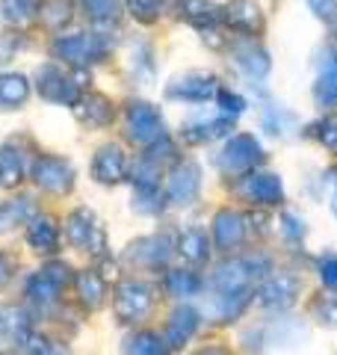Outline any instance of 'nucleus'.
<instances>
[{"label":"nucleus","mask_w":337,"mask_h":355,"mask_svg":"<svg viewBox=\"0 0 337 355\" xmlns=\"http://www.w3.org/2000/svg\"><path fill=\"white\" fill-rule=\"evenodd\" d=\"M128 125H130V137L137 142H154L163 137V119L148 104H133L128 113Z\"/></svg>","instance_id":"20e7f679"},{"label":"nucleus","mask_w":337,"mask_h":355,"mask_svg":"<svg viewBox=\"0 0 337 355\" xmlns=\"http://www.w3.org/2000/svg\"><path fill=\"white\" fill-rule=\"evenodd\" d=\"M331 207H334V216H337V193H334V198H331Z\"/></svg>","instance_id":"72a5a7b5"},{"label":"nucleus","mask_w":337,"mask_h":355,"mask_svg":"<svg viewBox=\"0 0 337 355\" xmlns=\"http://www.w3.org/2000/svg\"><path fill=\"white\" fill-rule=\"evenodd\" d=\"M89 125H104V121H110V101L107 98H101V95H92L86 101V107L83 110H77Z\"/></svg>","instance_id":"dca6fc26"},{"label":"nucleus","mask_w":337,"mask_h":355,"mask_svg":"<svg viewBox=\"0 0 337 355\" xmlns=\"http://www.w3.org/2000/svg\"><path fill=\"white\" fill-rule=\"evenodd\" d=\"M178 249H181V254L189 263H205L207 254H210L205 231H198V228H187L181 234V246H178Z\"/></svg>","instance_id":"4468645a"},{"label":"nucleus","mask_w":337,"mask_h":355,"mask_svg":"<svg viewBox=\"0 0 337 355\" xmlns=\"http://www.w3.org/2000/svg\"><path fill=\"white\" fill-rule=\"evenodd\" d=\"M213 237H216V246L225 252L237 249L245 240V219L240 214H234V210H222L213 219Z\"/></svg>","instance_id":"39448f33"},{"label":"nucleus","mask_w":337,"mask_h":355,"mask_svg":"<svg viewBox=\"0 0 337 355\" xmlns=\"http://www.w3.org/2000/svg\"><path fill=\"white\" fill-rule=\"evenodd\" d=\"M201 187V172L196 163H184L178 166L172 175V187H168V196H172L175 205H193Z\"/></svg>","instance_id":"0eeeda50"},{"label":"nucleus","mask_w":337,"mask_h":355,"mask_svg":"<svg viewBox=\"0 0 337 355\" xmlns=\"http://www.w3.org/2000/svg\"><path fill=\"white\" fill-rule=\"evenodd\" d=\"M196 287H198V282H196L193 272H172L168 275V291L175 296H193Z\"/></svg>","instance_id":"4be33fe9"},{"label":"nucleus","mask_w":337,"mask_h":355,"mask_svg":"<svg viewBox=\"0 0 337 355\" xmlns=\"http://www.w3.org/2000/svg\"><path fill=\"white\" fill-rule=\"evenodd\" d=\"M320 279L325 287L337 291V254H322L320 258Z\"/></svg>","instance_id":"393cba45"},{"label":"nucleus","mask_w":337,"mask_h":355,"mask_svg":"<svg viewBox=\"0 0 337 355\" xmlns=\"http://www.w3.org/2000/svg\"><path fill=\"white\" fill-rule=\"evenodd\" d=\"M317 128H320V130H317L320 142H322V146L329 148V151L337 154V116H325Z\"/></svg>","instance_id":"b1692460"},{"label":"nucleus","mask_w":337,"mask_h":355,"mask_svg":"<svg viewBox=\"0 0 337 355\" xmlns=\"http://www.w3.org/2000/svg\"><path fill=\"white\" fill-rule=\"evenodd\" d=\"M151 308V287L142 282H128L119 293V314L125 320H142Z\"/></svg>","instance_id":"423d86ee"},{"label":"nucleus","mask_w":337,"mask_h":355,"mask_svg":"<svg viewBox=\"0 0 337 355\" xmlns=\"http://www.w3.org/2000/svg\"><path fill=\"white\" fill-rule=\"evenodd\" d=\"M299 296V279L293 272H275L261 287V302L273 311H287Z\"/></svg>","instance_id":"7ed1b4c3"},{"label":"nucleus","mask_w":337,"mask_h":355,"mask_svg":"<svg viewBox=\"0 0 337 355\" xmlns=\"http://www.w3.org/2000/svg\"><path fill=\"white\" fill-rule=\"evenodd\" d=\"M21 178V160L15 151H0V184H15Z\"/></svg>","instance_id":"6ab92c4d"},{"label":"nucleus","mask_w":337,"mask_h":355,"mask_svg":"<svg viewBox=\"0 0 337 355\" xmlns=\"http://www.w3.org/2000/svg\"><path fill=\"white\" fill-rule=\"evenodd\" d=\"M92 9H95V15L112 18L116 15V0H92Z\"/></svg>","instance_id":"2f4dec72"},{"label":"nucleus","mask_w":337,"mask_h":355,"mask_svg":"<svg viewBox=\"0 0 337 355\" xmlns=\"http://www.w3.org/2000/svg\"><path fill=\"white\" fill-rule=\"evenodd\" d=\"M181 12L187 15V21H193V24H198V27H210L222 18L219 6L210 3V0H187V3L181 6Z\"/></svg>","instance_id":"2eb2a0df"},{"label":"nucleus","mask_w":337,"mask_h":355,"mask_svg":"<svg viewBox=\"0 0 337 355\" xmlns=\"http://www.w3.org/2000/svg\"><path fill=\"white\" fill-rule=\"evenodd\" d=\"M308 6L313 9L317 18H331L337 12V0H308Z\"/></svg>","instance_id":"c756f323"},{"label":"nucleus","mask_w":337,"mask_h":355,"mask_svg":"<svg viewBox=\"0 0 337 355\" xmlns=\"http://www.w3.org/2000/svg\"><path fill=\"white\" fill-rule=\"evenodd\" d=\"M225 18H228V24L234 30H243V33H254L261 27V9H257L254 0H234Z\"/></svg>","instance_id":"9b49d317"},{"label":"nucleus","mask_w":337,"mask_h":355,"mask_svg":"<svg viewBox=\"0 0 337 355\" xmlns=\"http://www.w3.org/2000/svg\"><path fill=\"white\" fill-rule=\"evenodd\" d=\"M95 175H98V181H107V184H116L125 178V154H121L119 146H107L98 151Z\"/></svg>","instance_id":"9d476101"},{"label":"nucleus","mask_w":337,"mask_h":355,"mask_svg":"<svg viewBox=\"0 0 337 355\" xmlns=\"http://www.w3.org/2000/svg\"><path fill=\"white\" fill-rule=\"evenodd\" d=\"M281 231H284V234H287V240H302V237H305V219H302L299 214H293V210H287V214L284 216H281Z\"/></svg>","instance_id":"5701e85b"},{"label":"nucleus","mask_w":337,"mask_h":355,"mask_svg":"<svg viewBox=\"0 0 337 355\" xmlns=\"http://www.w3.org/2000/svg\"><path fill=\"white\" fill-rule=\"evenodd\" d=\"M201 355H225L222 349H207V352H201Z\"/></svg>","instance_id":"473e14b6"},{"label":"nucleus","mask_w":337,"mask_h":355,"mask_svg":"<svg viewBox=\"0 0 337 355\" xmlns=\"http://www.w3.org/2000/svg\"><path fill=\"white\" fill-rule=\"evenodd\" d=\"M240 193L245 202L273 207L284 198V184H281V178L273 172H249L240 184Z\"/></svg>","instance_id":"f03ea898"},{"label":"nucleus","mask_w":337,"mask_h":355,"mask_svg":"<svg viewBox=\"0 0 337 355\" xmlns=\"http://www.w3.org/2000/svg\"><path fill=\"white\" fill-rule=\"evenodd\" d=\"M257 163H263V148L261 142L249 133H240V137H234L228 146L222 148L219 154V169L225 175H243V172H252Z\"/></svg>","instance_id":"f257e3e1"},{"label":"nucleus","mask_w":337,"mask_h":355,"mask_svg":"<svg viewBox=\"0 0 337 355\" xmlns=\"http://www.w3.org/2000/svg\"><path fill=\"white\" fill-rule=\"evenodd\" d=\"M198 326V314L193 308H181L172 314V323H168V343L172 347H184V343L193 338V331Z\"/></svg>","instance_id":"ddd939ff"},{"label":"nucleus","mask_w":337,"mask_h":355,"mask_svg":"<svg viewBox=\"0 0 337 355\" xmlns=\"http://www.w3.org/2000/svg\"><path fill=\"white\" fill-rule=\"evenodd\" d=\"M216 92H219V86L210 74H189L168 89L172 98H187V101H207V98H213Z\"/></svg>","instance_id":"6e6552de"},{"label":"nucleus","mask_w":337,"mask_h":355,"mask_svg":"<svg viewBox=\"0 0 337 355\" xmlns=\"http://www.w3.org/2000/svg\"><path fill=\"white\" fill-rule=\"evenodd\" d=\"M3 9L6 15L12 12V21H27L21 12H30V0H3Z\"/></svg>","instance_id":"7c9ffc66"},{"label":"nucleus","mask_w":337,"mask_h":355,"mask_svg":"<svg viewBox=\"0 0 337 355\" xmlns=\"http://www.w3.org/2000/svg\"><path fill=\"white\" fill-rule=\"evenodd\" d=\"M284 121H293V116L287 113V110H281V107H269L266 110V119H263V128L266 133H273V137H284Z\"/></svg>","instance_id":"412c9836"},{"label":"nucleus","mask_w":337,"mask_h":355,"mask_svg":"<svg viewBox=\"0 0 337 355\" xmlns=\"http://www.w3.org/2000/svg\"><path fill=\"white\" fill-rule=\"evenodd\" d=\"M163 352H166V347L160 343V338H154V335H137L128 347V355H163Z\"/></svg>","instance_id":"a211bd4d"},{"label":"nucleus","mask_w":337,"mask_h":355,"mask_svg":"<svg viewBox=\"0 0 337 355\" xmlns=\"http://www.w3.org/2000/svg\"><path fill=\"white\" fill-rule=\"evenodd\" d=\"M80 287H83V293H86V302L89 305H98V299L104 296V284H101V279L98 275H92V272H86L83 279H80Z\"/></svg>","instance_id":"bb28decb"},{"label":"nucleus","mask_w":337,"mask_h":355,"mask_svg":"<svg viewBox=\"0 0 337 355\" xmlns=\"http://www.w3.org/2000/svg\"><path fill=\"white\" fill-rule=\"evenodd\" d=\"M317 314H320L322 323L337 326V299H322V302L317 305Z\"/></svg>","instance_id":"c85d7f7f"},{"label":"nucleus","mask_w":337,"mask_h":355,"mask_svg":"<svg viewBox=\"0 0 337 355\" xmlns=\"http://www.w3.org/2000/svg\"><path fill=\"white\" fill-rule=\"evenodd\" d=\"M237 65L252 77V80H263V77L269 74V69H273V62H269V53L261 48V44H243V48H237Z\"/></svg>","instance_id":"1a4fd4ad"},{"label":"nucleus","mask_w":337,"mask_h":355,"mask_svg":"<svg viewBox=\"0 0 337 355\" xmlns=\"http://www.w3.org/2000/svg\"><path fill=\"white\" fill-rule=\"evenodd\" d=\"M24 95H27V83L21 77H3L0 80V98L3 101L18 104V101H24Z\"/></svg>","instance_id":"aec40b11"},{"label":"nucleus","mask_w":337,"mask_h":355,"mask_svg":"<svg viewBox=\"0 0 337 355\" xmlns=\"http://www.w3.org/2000/svg\"><path fill=\"white\" fill-rule=\"evenodd\" d=\"M130 12L142 18V21H154L157 12H160V0H130Z\"/></svg>","instance_id":"a878e982"},{"label":"nucleus","mask_w":337,"mask_h":355,"mask_svg":"<svg viewBox=\"0 0 337 355\" xmlns=\"http://www.w3.org/2000/svg\"><path fill=\"white\" fill-rule=\"evenodd\" d=\"M219 104H222V110H225L228 116H240L243 110H245V101H243V98H240V95H234V92H225V89L219 92Z\"/></svg>","instance_id":"cd10ccee"},{"label":"nucleus","mask_w":337,"mask_h":355,"mask_svg":"<svg viewBox=\"0 0 337 355\" xmlns=\"http://www.w3.org/2000/svg\"><path fill=\"white\" fill-rule=\"evenodd\" d=\"M313 98L320 107H334L337 104V57H329L322 62V71L313 86Z\"/></svg>","instance_id":"f8f14e48"},{"label":"nucleus","mask_w":337,"mask_h":355,"mask_svg":"<svg viewBox=\"0 0 337 355\" xmlns=\"http://www.w3.org/2000/svg\"><path fill=\"white\" fill-rule=\"evenodd\" d=\"M30 243L39 252H51L53 243H56V228L51 225V222H36V225L30 228Z\"/></svg>","instance_id":"f3484780"}]
</instances>
